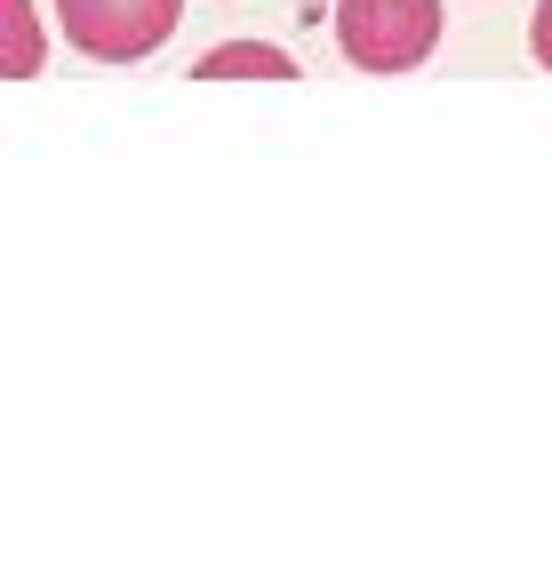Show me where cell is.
I'll return each instance as SVG.
<instances>
[{"label": "cell", "instance_id": "obj_1", "mask_svg": "<svg viewBox=\"0 0 552 568\" xmlns=\"http://www.w3.org/2000/svg\"><path fill=\"white\" fill-rule=\"evenodd\" d=\"M440 41V0H337V49L360 72H409Z\"/></svg>", "mask_w": 552, "mask_h": 568}, {"label": "cell", "instance_id": "obj_2", "mask_svg": "<svg viewBox=\"0 0 552 568\" xmlns=\"http://www.w3.org/2000/svg\"><path fill=\"white\" fill-rule=\"evenodd\" d=\"M57 17L72 32V49L96 57V64H136L144 49H161L184 0H57Z\"/></svg>", "mask_w": 552, "mask_h": 568}, {"label": "cell", "instance_id": "obj_3", "mask_svg": "<svg viewBox=\"0 0 552 568\" xmlns=\"http://www.w3.org/2000/svg\"><path fill=\"white\" fill-rule=\"evenodd\" d=\"M193 72H201V81H297V57H288V49H256V41H241V49H208Z\"/></svg>", "mask_w": 552, "mask_h": 568}, {"label": "cell", "instance_id": "obj_4", "mask_svg": "<svg viewBox=\"0 0 552 568\" xmlns=\"http://www.w3.org/2000/svg\"><path fill=\"white\" fill-rule=\"evenodd\" d=\"M9 9V81L41 72V24H24V0H0Z\"/></svg>", "mask_w": 552, "mask_h": 568}, {"label": "cell", "instance_id": "obj_5", "mask_svg": "<svg viewBox=\"0 0 552 568\" xmlns=\"http://www.w3.org/2000/svg\"><path fill=\"white\" fill-rule=\"evenodd\" d=\"M529 49H536V64L552 72V0H544V9H536V24H529Z\"/></svg>", "mask_w": 552, "mask_h": 568}]
</instances>
